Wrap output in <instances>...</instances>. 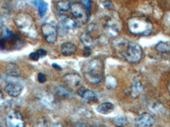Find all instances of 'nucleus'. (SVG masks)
Returning <instances> with one entry per match:
<instances>
[{"label":"nucleus","instance_id":"nucleus-1","mask_svg":"<svg viewBox=\"0 0 170 127\" xmlns=\"http://www.w3.org/2000/svg\"><path fill=\"white\" fill-rule=\"evenodd\" d=\"M112 44L118 56L129 63H138L142 59L143 50L137 43L122 39L115 40Z\"/></svg>","mask_w":170,"mask_h":127},{"label":"nucleus","instance_id":"nucleus-2","mask_svg":"<svg viewBox=\"0 0 170 127\" xmlns=\"http://www.w3.org/2000/svg\"><path fill=\"white\" fill-rule=\"evenodd\" d=\"M82 71L89 83L97 84L103 80L104 67L100 59L93 58L86 61L83 65Z\"/></svg>","mask_w":170,"mask_h":127},{"label":"nucleus","instance_id":"nucleus-3","mask_svg":"<svg viewBox=\"0 0 170 127\" xmlns=\"http://www.w3.org/2000/svg\"><path fill=\"white\" fill-rule=\"evenodd\" d=\"M128 29L134 35L148 36L153 31L154 26L148 17H132L128 21Z\"/></svg>","mask_w":170,"mask_h":127},{"label":"nucleus","instance_id":"nucleus-4","mask_svg":"<svg viewBox=\"0 0 170 127\" xmlns=\"http://www.w3.org/2000/svg\"><path fill=\"white\" fill-rule=\"evenodd\" d=\"M15 24L22 34L31 39L38 37V31L33 18L28 14H20L16 17Z\"/></svg>","mask_w":170,"mask_h":127},{"label":"nucleus","instance_id":"nucleus-5","mask_svg":"<svg viewBox=\"0 0 170 127\" xmlns=\"http://www.w3.org/2000/svg\"><path fill=\"white\" fill-rule=\"evenodd\" d=\"M103 28L109 37H116L122 28V23L119 14L113 12L107 16Z\"/></svg>","mask_w":170,"mask_h":127},{"label":"nucleus","instance_id":"nucleus-6","mask_svg":"<svg viewBox=\"0 0 170 127\" xmlns=\"http://www.w3.org/2000/svg\"><path fill=\"white\" fill-rule=\"evenodd\" d=\"M71 14H72L73 18L76 21L79 26L86 24L89 18V14L87 9L80 2H72L70 7Z\"/></svg>","mask_w":170,"mask_h":127},{"label":"nucleus","instance_id":"nucleus-7","mask_svg":"<svg viewBox=\"0 0 170 127\" xmlns=\"http://www.w3.org/2000/svg\"><path fill=\"white\" fill-rule=\"evenodd\" d=\"M6 124L7 127H24L25 122L22 115L17 111H11L6 118Z\"/></svg>","mask_w":170,"mask_h":127},{"label":"nucleus","instance_id":"nucleus-8","mask_svg":"<svg viewBox=\"0 0 170 127\" xmlns=\"http://www.w3.org/2000/svg\"><path fill=\"white\" fill-rule=\"evenodd\" d=\"M42 32L47 43L53 44L57 41L58 33H57V28L53 24H48V23L43 24L42 26Z\"/></svg>","mask_w":170,"mask_h":127},{"label":"nucleus","instance_id":"nucleus-9","mask_svg":"<svg viewBox=\"0 0 170 127\" xmlns=\"http://www.w3.org/2000/svg\"><path fill=\"white\" fill-rule=\"evenodd\" d=\"M57 18L60 21V24L67 30H73L79 27L75 20L73 17H71L70 16L66 14L64 12L58 11L57 13Z\"/></svg>","mask_w":170,"mask_h":127},{"label":"nucleus","instance_id":"nucleus-10","mask_svg":"<svg viewBox=\"0 0 170 127\" xmlns=\"http://www.w3.org/2000/svg\"><path fill=\"white\" fill-rule=\"evenodd\" d=\"M78 93L86 104H95L98 101L97 95L91 89H87L83 87L79 88Z\"/></svg>","mask_w":170,"mask_h":127},{"label":"nucleus","instance_id":"nucleus-11","mask_svg":"<svg viewBox=\"0 0 170 127\" xmlns=\"http://www.w3.org/2000/svg\"><path fill=\"white\" fill-rule=\"evenodd\" d=\"M155 119L152 115L149 113H143L136 120V127H151L155 124Z\"/></svg>","mask_w":170,"mask_h":127},{"label":"nucleus","instance_id":"nucleus-12","mask_svg":"<svg viewBox=\"0 0 170 127\" xmlns=\"http://www.w3.org/2000/svg\"><path fill=\"white\" fill-rule=\"evenodd\" d=\"M4 89H5L6 93L8 95L13 96V97H17L22 92L23 87L19 83L10 82V83H9L8 84L6 85Z\"/></svg>","mask_w":170,"mask_h":127},{"label":"nucleus","instance_id":"nucleus-13","mask_svg":"<svg viewBox=\"0 0 170 127\" xmlns=\"http://www.w3.org/2000/svg\"><path fill=\"white\" fill-rule=\"evenodd\" d=\"M64 81L71 89H76L81 84L82 79L80 76L76 73H69L64 76Z\"/></svg>","mask_w":170,"mask_h":127},{"label":"nucleus","instance_id":"nucleus-14","mask_svg":"<svg viewBox=\"0 0 170 127\" xmlns=\"http://www.w3.org/2000/svg\"><path fill=\"white\" fill-rule=\"evenodd\" d=\"M60 49H61V53L65 57H70V56L74 55L77 52V47L75 44L69 43V42L63 43Z\"/></svg>","mask_w":170,"mask_h":127},{"label":"nucleus","instance_id":"nucleus-15","mask_svg":"<svg viewBox=\"0 0 170 127\" xmlns=\"http://www.w3.org/2000/svg\"><path fill=\"white\" fill-rule=\"evenodd\" d=\"M80 42L84 45V47H89V48H93L96 46V40L93 39V36L89 32H83V34L80 35Z\"/></svg>","mask_w":170,"mask_h":127},{"label":"nucleus","instance_id":"nucleus-16","mask_svg":"<svg viewBox=\"0 0 170 127\" xmlns=\"http://www.w3.org/2000/svg\"><path fill=\"white\" fill-rule=\"evenodd\" d=\"M115 109V106L111 102H104L97 106L96 108V112H99L101 115H108L111 113Z\"/></svg>","mask_w":170,"mask_h":127},{"label":"nucleus","instance_id":"nucleus-17","mask_svg":"<svg viewBox=\"0 0 170 127\" xmlns=\"http://www.w3.org/2000/svg\"><path fill=\"white\" fill-rule=\"evenodd\" d=\"M6 73L10 77H18L20 75V68L14 63H8L6 66Z\"/></svg>","mask_w":170,"mask_h":127},{"label":"nucleus","instance_id":"nucleus-18","mask_svg":"<svg viewBox=\"0 0 170 127\" xmlns=\"http://www.w3.org/2000/svg\"><path fill=\"white\" fill-rule=\"evenodd\" d=\"M56 92H57V95H59L61 97L64 98H71L73 96V93L71 91L70 89H67V88L64 87L63 86H58L56 89Z\"/></svg>","mask_w":170,"mask_h":127},{"label":"nucleus","instance_id":"nucleus-19","mask_svg":"<svg viewBox=\"0 0 170 127\" xmlns=\"http://www.w3.org/2000/svg\"><path fill=\"white\" fill-rule=\"evenodd\" d=\"M34 4L37 6L38 10V12H39L40 16L42 17H43L46 14L47 11V9H48V6L44 1L42 0H34Z\"/></svg>","mask_w":170,"mask_h":127},{"label":"nucleus","instance_id":"nucleus-20","mask_svg":"<svg viewBox=\"0 0 170 127\" xmlns=\"http://www.w3.org/2000/svg\"><path fill=\"white\" fill-rule=\"evenodd\" d=\"M71 4V2H70L68 0H60L57 4V10L60 12H67V11L70 10Z\"/></svg>","mask_w":170,"mask_h":127},{"label":"nucleus","instance_id":"nucleus-21","mask_svg":"<svg viewBox=\"0 0 170 127\" xmlns=\"http://www.w3.org/2000/svg\"><path fill=\"white\" fill-rule=\"evenodd\" d=\"M155 50L159 53H168L170 50V46L168 43H165V42H160L155 46Z\"/></svg>","mask_w":170,"mask_h":127},{"label":"nucleus","instance_id":"nucleus-22","mask_svg":"<svg viewBox=\"0 0 170 127\" xmlns=\"http://www.w3.org/2000/svg\"><path fill=\"white\" fill-rule=\"evenodd\" d=\"M129 119L125 115H119L114 119V123L117 126H124L129 123Z\"/></svg>","mask_w":170,"mask_h":127},{"label":"nucleus","instance_id":"nucleus-23","mask_svg":"<svg viewBox=\"0 0 170 127\" xmlns=\"http://www.w3.org/2000/svg\"><path fill=\"white\" fill-rule=\"evenodd\" d=\"M143 92V86L141 83H136L132 86V89H131V93H132L133 97H137L142 93Z\"/></svg>","mask_w":170,"mask_h":127},{"label":"nucleus","instance_id":"nucleus-24","mask_svg":"<svg viewBox=\"0 0 170 127\" xmlns=\"http://www.w3.org/2000/svg\"><path fill=\"white\" fill-rule=\"evenodd\" d=\"M92 53V49L89 48V47H84V49H83V55L85 57H89V56L91 55Z\"/></svg>","mask_w":170,"mask_h":127},{"label":"nucleus","instance_id":"nucleus-25","mask_svg":"<svg viewBox=\"0 0 170 127\" xmlns=\"http://www.w3.org/2000/svg\"><path fill=\"white\" fill-rule=\"evenodd\" d=\"M38 81L40 83H44L47 82V76L43 73H39L38 75Z\"/></svg>","mask_w":170,"mask_h":127},{"label":"nucleus","instance_id":"nucleus-26","mask_svg":"<svg viewBox=\"0 0 170 127\" xmlns=\"http://www.w3.org/2000/svg\"><path fill=\"white\" fill-rule=\"evenodd\" d=\"M36 53H37V54L38 55V57H39V58L40 57H41V58H42V57H46L47 54V50H43V49H39V50H37Z\"/></svg>","mask_w":170,"mask_h":127},{"label":"nucleus","instance_id":"nucleus-27","mask_svg":"<svg viewBox=\"0 0 170 127\" xmlns=\"http://www.w3.org/2000/svg\"><path fill=\"white\" fill-rule=\"evenodd\" d=\"M29 58L31 59V60H34V61H37V60H38V59H39V57H38L36 52H33V53H30Z\"/></svg>","mask_w":170,"mask_h":127},{"label":"nucleus","instance_id":"nucleus-28","mask_svg":"<svg viewBox=\"0 0 170 127\" xmlns=\"http://www.w3.org/2000/svg\"><path fill=\"white\" fill-rule=\"evenodd\" d=\"M103 6H104L107 10H114V5L112 4L111 2H110V1L105 2L104 3H103Z\"/></svg>","mask_w":170,"mask_h":127},{"label":"nucleus","instance_id":"nucleus-29","mask_svg":"<svg viewBox=\"0 0 170 127\" xmlns=\"http://www.w3.org/2000/svg\"><path fill=\"white\" fill-rule=\"evenodd\" d=\"M52 67H53V68H55L57 71H61L62 70L61 67H60V65H58V64L56 63H53V64H52Z\"/></svg>","mask_w":170,"mask_h":127},{"label":"nucleus","instance_id":"nucleus-30","mask_svg":"<svg viewBox=\"0 0 170 127\" xmlns=\"http://www.w3.org/2000/svg\"><path fill=\"white\" fill-rule=\"evenodd\" d=\"M4 101V98H3V96H2V93L0 92V105H2V103H3Z\"/></svg>","mask_w":170,"mask_h":127},{"label":"nucleus","instance_id":"nucleus-31","mask_svg":"<svg viewBox=\"0 0 170 127\" xmlns=\"http://www.w3.org/2000/svg\"><path fill=\"white\" fill-rule=\"evenodd\" d=\"M2 25H3V23H2V19H1V18H0V28H2Z\"/></svg>","mask_w":170,"mask_h":127},{"label":"nucleus","instance_id":"nucleus-32","mask_svg":"<svg viewBox=\"0 0 170 127\" xmlns=\"http://www.w3.org/2000/svg\"><path fill=\"white\" fill-rule=\"evenodd\" d=\"M77 127H86V126L84 125V124H79V125H78Z\"/></svg>","mask_w":170,"mask_h":127},{"label":"nucleus","instance_id":"nucleus-33","mask_svg":"<svg viewBox=\"0 0 170 127\" xmlns=\"http://www.w3.org/2000/svg\"><path fill=\"white\" fill-rule=\"evenodd\" d=\"M53 127H62V125H60V124H56V125H53Z\"/></svg>","mask_w":170,"mask_h":127},{"label":"nucleus","instance_id":"nucleus-34","mask_svg":"<svg viewBox=\"0 0 170 127\" xmlns=\"http://www.w3.org/2000/svg\"><path fill=\"white\" fill-rule=\"evenodd\" d=\"M119 127H123V126H119Z\"/></svg>","mask_w":170,"mask_h":127}]
</instances>
